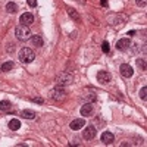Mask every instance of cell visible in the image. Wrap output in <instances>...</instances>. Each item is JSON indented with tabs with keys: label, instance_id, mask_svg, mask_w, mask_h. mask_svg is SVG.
I'll return each instance as SVG.
<instances>
[{
	"label": "cell",
	"instance_id": "6da1fadb",
	"mask_svg": "<svg viewBox=\"0 0 147 147\" xmlns=\"http://www.w3.org/2000/svg\"><path fill=\"white\" fill-rule=\"evenodd\" d=\"M34 59H35V55L32 52V49L22 47L21 50H19V60H21L22 63H31Z\"/></svg>",
	"mask_w": 147,
	"mask_h": 147
},
{
	"label": "cell",
	"instance_id": "7a4b0ae2",
	"mask_svg": "<svg viewBox=\"0 0 147 147\" xmlns=\"http://www.w3.org/2000/svg\"><path fill=\"white\" fill-rule=\"evenodd\" d=\"M15 35L16 38L21 40V41H27L30 40V35H31V31L27 25H18L16 30H15Z\"/></svg>",
	"mask_w": 147,
	"mask_h": 147
},
{
	"label": "cell",
	"instance_id": "3957f363",
	"mask_svg": "<svg viewBox=\"0 0 147 147\" xmlns=\"http://www.w3.org/2000/svg\"><path fill=\"white\" fill-rule=\"evenodd\" d=\"M50 96H52V99L55 102H63L65 97H66V93H65V90L62 87H59V85H57V88H55Z\"/></svg>",
	"mask_w": 147,
	"mask_h": 147
},
{
	"label": "cell",
	"instance_id": "277c9868",
	"mask_svg": "<svg viewBox=\"0 0 147 147\" xmlns=\"http://www.w3.org/2000/svg\"><path fill=\"white\" fill-rule=\"evenodd\" d=\"M119 71H121V75L124 77V78H131L134 75V69L128 63H122L121 68H119Z\"/></svg>",
	"mask_w": 147,
	"mask_h": 147
},
{
	"label": "cell",
	"instance_id": "5b68a950",
	"mask_svg": "<svg viewBox=\"0 0 147 147\" xmlns=\"http://www.w3.org/2000/svg\"><path fill=\"white\" fill-rule=\"evenodd\" d=\"M96 134H97V129L93 127V125H88L85 129H82V137L85 140H93L96 137Z\"/></svg>",
	"mask_w": 147,
	"mask_h": 147
},
{
	"label": "cell",
	"instance_id": "8992f818",
	"mask_svg": "<svg viewBox=\"0 0 147 147\" xmlns=\"http://www.w3.org/2000/svg\"><path fill=\"white\" fill-rule=\"evenodd\" d=\"M19 22L22 24V25H31V24L34 22V15L32 13H30V12H25L24 15H21V18H19Z\"/></svg>",
	"mask_w": 147,
	"mask_h": 147
},
{
	"label": "cell",
	"instance_id": "52a82bcc",
	"mask_svg": "<svg viewBox=\"0 0 147 147\" xmlns=\"http://www.w3.org/2000/svg\"><path fill=\"white\" fill-rule=\"evenodd\" d=\"M85 127V119L84 118H78V119H74L71 122V129L74 131H78V129H82Z\"/></svg>",
	"mask_w": 147,
	"mask_h": 147
},
{
	"label": "cell",
	"instance_id": "ba28073f",
	"mask_svg": "<svg viewBox=\"0 0 147 147\" xmlns=\"http://www.w3.org/2000/svg\"><path fill=\"white\" fill-rule=\"evenodd\" d=\"M97 81L100 84H107L110 81V74L106 71H99L97 72Z\"/></svg>",
	"mask_w": 147,
	"mask_h": 147
},
{
	"label": "cell",
	"instance_id": "9c48e42d",
	"mask_svg": "<svg viewBox=\"0 0 147 147\" xmlns=\"http://www.w3.org/2000/svg\"><path fill=\"white\" fill-rule=\"evenodd\" d=\"M93 110H94V106L91 103H85L81 106V115L82 116H90L93 115Z\"/></svg>",
	"mask_w": 147,
	"mask_h": 147
},
{
	"label": "cell",
	"instance_id": "30bf717a",
	"mask_svg": "<svg viewBox=\"0 0 147 147\" xmlns=\"http://www.w3.org/2000/svg\"><path fill=\"white\" fill-rule=\"evenodd\" d=\"M129 38H121V40H118V43H116V49L118 50H121V52H124V50H127V49L129 47Z\"/></svg>",
	"mask_w": 147,
	"mask_h": 147
},
{
	"label": "cell",
	"instance_id": "8fae6325",
	"mask_svg": "<svg viewBox=\"0 0 147 147\" xmlns=\"http://www.w3.org/2000/svg\"><path fill=\"white\" fill-rule=\"evenodd\" d=\"M72 82V77L68 75V74H62V75L59 77L57 80V84H59V87H62V85H68Z\"/></svg>",
	"mask_w": 147,
	"mask_h": 147
},
{
	"label": "cell",
	"instance_id": "7c38bea8",
	"mask_svg": "<svg viewBox=\"0 0 147 147\" xmlns=\"http://www.w3.org/2000/svg\"><path fill=\"white\" fill-rule=\"evenodd\" d=\"M113 140H115V137H113L112 132L105 131V132L102 134V143H103V144H112Z\"/></svg>",
	"mask_w": 147,
	"mask_h": 147
},
{
	"label": "cell",
	"instance_id": "4fadbf2b",
	"mask_svg": "<svg viewBox=\"0 0 147 147\" xmlns=\"http://www.w3.org/2000/svg\"><path fill=\"white\" fill-rule=\"evenodd\" d=\"M31 44H32L34 47H41V46H43L41 35H32V37H31Z\"/></svg>",
	"mask_w": 147,
	"mask_h": 147
},
{
	"label": "cell",
	"instance_id": "5bb4252c",
	"mask_svg": "<svg viewBox=\"0 0 147 147\" xmlns=\"http://www.w3.org/2000/svg\"><path fill=\"white\" fill-rule=\"evenodd\" d=\"M21 115H22V118H25V119H35V112L34 110H30V109L22 110Z\"/></svg>",
	"mask_w": 147,
	"mask_h": 147
},
{
	"label": "cell",
	"instance_id": "9a60e30c",
	"mask_svg": "<svg viewBox=\"0 0 147 147\" xmlns=\"http://www.w3.org/2000/svg\"><path fill=\"white\" fill-rule=\"evenodd\" d=\"M16 10H18V5L13 3V2H9L6 5V12H9V13H16Z\"/></svg>",
	"mask_w": 147,
	"mask_h": 147
},
{
	"label": "cell",
	"instance_id": "2e32d148",
	"mask_svg": "<svg viewBox=\"0 0 147 147\" xmlns=\"http://www.w3.org/2000/svg\"><path fill=\"white\" fill-rule=\"evenodd\" d=\"M9 128H10L12 131L19 129V128H21V122H19L18 119H12V121L9 122Z\"/></svg>",
	"mask_w": 147,
	"mask_h": 147
},
{
	"label": "cell",
	"instance_id": "e0dca14e",
	"mask_svg": "<svg viewBox=\"0 0 147 147\" xmlns=\"http://www.w3.org/2000/svg\"><path fill=\"white\" fill-rule=\"evenodd\" d=\"M10 107H12L10 102H7V100H2V102H0V110L7 112V110H10Z\"/></svg>",
	"mask_w": 147,
	"mask_h": 147
},
{
	"label": "cell",
	"instance_id": "ac0fdd59",
	"mask_svg": "<svg viewBox=\"0 0 147 147\" xmlns=\"http://www.w3.org/2000/svg\"><path fill=\"white\" fill-rule=\"evenodd\" d=\"M12 68H13V62H6V63L2 65V71H3V72H7V71H10Z\"/></svg>",
	"mask_w": 147,
	"mask_h": 147
},
{
	"label": "cell",
	"instance_id": "d6986e66",
	"mask_svg": "<svg viewBox=\"0 0 147 147\" xmlns=\"http://www.w3.org/2000/svg\"><path fill=\"white\" fill-rule=\"evenodd\" d=\"M146 93H147V88H146V87H143V88H141V91H140V97H141L143 100H146V99H147V94H146Z\"/></svg>",
	"mask_w": 147,
	"mask_h": 147
},
{
	"label": "cell",
	"instance_id": "ffe728a7",
	"mask_svg": "<svg viewBox=\"0 0 147 147\" xmlns=\"http://www.w3.org/2000/svg\"><path fill=\"white\" fill-rule=\"evenodd\" d=\"M137 65L143 69H146V60L144 59H137Z\"/></svg>",
	"mask_w": 147,
	"mask_h": 147
},
{
	"label": "cell",
	"instance_id": "44dd1931",
	"mask_svg": "<svg viewBox=\"0 0 147 147\" xmlns=\"http://www.w3.org/2000/svg\"><path fill=\"white\" fill-rule=\"evenodd\" d=\"M136 3H137V6H140V7H146V5H147L146 0H136Z\"/></svg>",
	"mask_w": 147,
	"mask_h": 147
},
{
	"label": "cell",
	"instance_id": "7402d4cb",
	"mask_svg": "<svg viewBox=\"0 0 147 147\" xmlns=\"http://www.w3.org/2000/svg\"><path fill=\"white\" fill-rule=\"evenodd\" d=\"M102 47H103V52H105V53H107V52H109V43H107V41H105Z\"/></svg>",
	"mask_w": 147,
	"mask_h": 147
},
{
	"label": "cell",
	"instance_id": "603a6c76",
	"mask_svg": "<svg viewBox=\"0 0 147 147\" xmlns=\"http://www.w3.org/2000/svg\"><path fill=\"white\" fill-rule=\"evenodd\" d=\"M27 3H28L31 7H35V6H37V0H27Z\"/></svg>",
	"mask_w": 147,
	"mask_h": 147
},
{
	"label": "cell",
	"instance_id": "cb8c5ba5",
	"mask_svg": "<svg viewBox=\"0 0 147 147\" xmlns=\"http://www.w3.org/2000/svg\"><path fill=\"white\" fill-rule=\"evenodd\" d=\"M32 102H38V103H41L43 100H41V99H32Z\"/></svg>",
	"mask_w": 147,
	"mask_h": 147
}]
</instances>
